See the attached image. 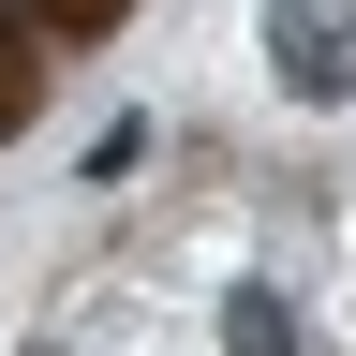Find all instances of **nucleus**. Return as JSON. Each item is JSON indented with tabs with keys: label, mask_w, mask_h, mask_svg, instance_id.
Listing matches in <instances>:
<instances>
[{
	"label": "nucleus",
	"mask_w": 356,
	"mask_h": 356,
	"mask_svg": "<svg viewBox=\"0 0 356 356\" xmlns=\"http://www.w3.org/2000/svg\"><path fill=\"white\" fill-rule=\"evenodd\" d=\"M119 15H134V0H0V149L60 104L74 60H104V44H119Z\"/></svg>",
	"instance_id": "obj_1"
}]
</instances>
